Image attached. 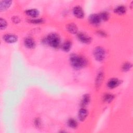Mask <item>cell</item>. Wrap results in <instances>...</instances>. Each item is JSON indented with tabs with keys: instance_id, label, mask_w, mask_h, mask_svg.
<instances>
[{
	"instance_id": "obj_1",
	"label": "cell",
	"mask_w": 133,
	"mask_h": 133,
	"mask_svg": "<svg viewBox=\"0 0 133 133\" xmlns=\"http://www.w3.org/2000/svg\"><path fill=\"white\" fill-rule=\"evenodd\" d=\"M70 61L72 66L77 69L83 68L87 63V61L84 57L75 54H72L70 56Z\"/></svg>"
},
{
	"instance_id": "obj_2",
	"label": "cell",
	"mask_w": 133,
	"mask_h": 133,
	"mask_svg": "<svg viewBox=\"0 0 133 133\" xmlns=\"http://www.w3.org/2000/svg\"><path fill=\"white\" fill-rule=\"evenodd\" d=\"M44 42L54 48H57L60 44V38L56 33H50L47 36Z\"/></svg>"
},
{
	"instance_id": "obj_3",
	"label": "cell",
	"mask_w": 133,
	"mask_h": 133,
	"mask_svg": "<svg viewBox=\"0 0 133 133\" xmlns=\"http://www.w3.org/2000/svg\"><path fill=\"white\" fill-rule=\"evenodd\" d=\"M93 54L95 59L98 61H103L105 57V51L100 46L95 47L94 49Z\"/></svg>"
},
{
	"instance_id": "obj_4",
	"label": "cell",
	"mask_w": 133,
	"mask_h": 133,
	"mask_svg": "<svg viewBox=\"0 0 133 133\" xmlns=\"http://www.w3.org/2000/svg\"><path fill=\"white\" fill-rule=\"evenodd\" d=\"M89 22L94 25H99L101 21V19L99 15V14H92L89 17Z\"/></svg>"
},
{
	"instance_id": "obj_5",
	"label": "cell",
	"mask_w": 133,
	"mask_h": 133,
	"mask_svg": "<svg viewBox=\"0 0 133 133\" xmlns=\"http://www.w3.org/2000/svg\"><path fill=\"white\" fill-rule=\"evenodd\" d=\"M77 38L81 42L86 44L90 43L91 41V38L90 36L83 32L77 33Z\"/></svg>"
},
{
	"instance_id": "obj_6",
	"label": "cell",
	"mask_w": 133,
	"mask_h": 133,
	"mask_svg": "<svg viewBox=\"0 0 133 133\" xmlns=\"http://www.w3.org/2000/svg\"><path fill=\"white\" fill-rule=\"evenodd\" d=\"M73 13L78 18H82L84 16V12L82 8L79 6H76L73 8Z\"/></svg>"
},
{
	"instance_id": "obj_7",
	"label": "cell",
	"mask_w": 133,
	"mask_h": 133,
	"mask_svg": "<svg viewBox=\"0 0 133 133\" xmlns=\"http://www.w3.org/2000/svg\"><path fill=\"white\" fill-rule=\"evenodd\" d=\"M3 39L7 43H14L17 41L18 37L14 34H7L3 36Z\"/></svg>"
},
{
	"instance_id": "obj_8",
	"label": "cell",
	"mask_w": 133,
	"mask_h": 133,
	"mask_svg": "<svg viewBox=\"0 0 133 133\" xmlns=\"http://www.w3.org/2000/svg\"><path fill=\"white\" fill-rule=\"evenodd\" d=\"M24 46L28 48H33L35 46V42L34 40L30 37H26L24 40Z\"/></svg>"
},
{
	"instance_id": "obj_9",
	"label": "cell",
	"mask_w": 133,
	"mask_h": 133,
	"mask_svg": "<svg viewBox=\"0 0 133 133\" xmlns=\"http://www.w3.org/2000/svg\"><path fill=\"white\" fill-rule=\"evenodd\" d=\"M120 84V81L116 78L110 79L107 83L108 87L110 89H113L118 86Z\"/></svg>"
},
{
	"instance_id": "obj_10",
	"label": "cell",
	"mask_w": 133,
	"mask_h": 133,
	"mask_svg": "<svg viewBox=\"0 0 133 133\" xmlns=\"http://www.w3.org/2000/svg\"><path fill=\"white\" fill-rule=\"evenodd\" d=\"M87 114H88V111H87L86 109H85L84 108H81L79 111H78V119L81 121H83L85 120V119L86 118V117L87 116Z\"/></svg>"
},
{
	"instance_id": "obj_11",
	"label": "cell",
	"mask_w": 133,
	"mask_h": 133,
	"mask_svg": "<svg viewBox=\"0 0 133 133\" xmlns=\"http://www.w3.org/2000/svg\"><path fill=\"white\" fill-rule=\"evenodd\" d=\"M11 3L10 1H2L0 3V10L3 11L9 7Z\"/></svg>"
},
{
	"instance_id": "obj_12",
	"label": "cell",
	"mask_w": 133,
	"mask_h": 133,
	"mask_svg": "<svg viewBox=\"0 0 133 133\" xmlns=\"http://www.w3.org/2000/svg\"><path fill=\"white\" fill-rule=\"evenodd\" d=\"M114 11L115 13L121 15L124 14L126 11V8L123 5H119L115 8Z\"/></svg>"
},
{
	"instance_id": "obj_13",
	"label": "cell",
	"mask_w": 133,
	"mask_h": 133,
	"mask_svg": "<svg viewBox=\"0 0 133 133\" xmlns=\"http://www.w3.org/2000/svg\"><path fill=\"white\" fill-rule=\"evenodd\" d=\"M25 14L32 18H35L39 15V11L36 9H28L25 11Z\"/></svg>"
},
{
	"instance_id": "obj_14",
	"label": "cell",
	"mask_w": 133,
	"mask_h": 133,
	"mask_svg": "<svg viewBox=\"0 0 133 133\" xmlns=\"http://www.w3.org/2000/svg\"><path fill=\"white\" fill-rule=\"evenodd\" d=\"M90 96L88 94H86V95H84L83 97H82V99L81 100V105L84 108V107L86 106L90 102Z\"/></svg>"
},
{
	"instance_id": "obj_15",
	"label": "cell",
	"mask_w": 133,
	"mask_h": 133,
	"mask_svg": "<svg viewBox=\"0 0 133 133\" xmlns=\"http://www.w3.org/2000/svg\"><path fill=\"white\" fill-rule=\"evenodd\" d=\"M66 29L70 33L72 34H75L77 32V28L76 25L72 23L68 24L66 25Z\"/></svg>"
},
{
	"instance_id": "obj_16",
	"label": "cell",
	"mask_w": 133,
	"mask_h": 133,
	"mask_svg": "<svg viewBox=\"0 0 133 133\" xmlns=\"http://www.w3.org/2000/svg\"><path fill=\"white\" fill-rule=\"evenodd\" d=\"M103 74L102 72H100L98 73L96 79V85L97 87H99V86H100V84H101V82L102 81L103 79Z\"/></svg>"
},
{
	"instance_id": "obj_17",
	"label": "cell",
	"mask_w": 133,
	"mask_h": 133,
	"mask_svg": "<svg viewBox=\"0 0 133 133\" xmlns=\"http://www.w3.org/2000/svg\"><path fill=\"white\" fill-rule=\"evenodd\" d=\"M71 47V43L69 41L65 42L62 45V49L65 51H68L70 50Z\"/></svg>"
},
{
	"instance_id": "obj_18",
	"label": "cell",
	"mask_w": 133,
	"mask_h": 133,
	"mask_svg": "<svg viewBox=\"0 0 133 133\" xmlns=\"http://www.w3.org/2000/svg\"><path fill=\"white\" fill-rule=\"evenodd\" d=\"M68 126L72 128H76L77 126V123L76 121L73 118H70L68 122Z\"/></svg>"
},
{
	"instance_id": "obj_19",
	"label": "cell",
	"mask_w": 133,
	"mask_h": 133,
	"mask_svg": "<svg viewBox=\"0 0 133 133\" xmlns=\"http://www.w3.org/2000/svg\"><path fill=\"white\" fill-rule=\"evenodd\" d=\"M114 97V95L110 94H107L104 96V100L107 102H110L113 100Z\"/></svg>"
},
{
	"instance_id": "obj_20",
	"label": "cell",
	"mask_w": 133,
	"mask_h": 133,
	"mask_svg": "<svg viewBox=\"0 0 133 133\" xmlns=\"http://www.w3.org/2000/svg\"><path fill=\"white\" fill-rule=\"evenodd\" d=\"M101 20H104V21H107L109 19V14L107 12V11H103L101 13H100L99 14Z\"/></svg>"
},
{
	"instance_id": "obj_21",
	"label": "cell",
	"mask_w": 133,
	"mask_h": 133,
	"mask_svg": "<svg viewBox=\"0 0 133 133\" xmlns=\"http://www.w3.org/2000/svg\"><path fill=\"white\" fill-rule=\"evenodd\" d=\"M132 67V65L130 63H125L123 64V65L122 66V70L124 71H128L129 70H130V69Z\"/></svg>"
},
{
	"instance_id": "obj_22",
	"label": "cell",
	"mask_w": 133,
	"mask_h": 133,
	"mask_svg": "<svg viewBox=\"0 0 133 133\" xmlns=\"http://www.w3.org/2000/svg\"><path fill=\"white\" fill-rule=\"evenodd\" d=\"M0 24H1V30L5 29L6 28V27L7 26L6 21L2 18L0 19Z\"/></svg>"
},
{
	"instance_id": "obj_23",
	"label": "cell",
	"mask_w": 133,
	"mask_h": 133,
	"mask_svg": "<svg viewBox=\"0 0 133 133\" xmlns=\"http://www.w3.org/2000/svg\"><path fill=\"white\" fill-rule=\"evenodd\" d=\"M29 22L32 23H35V24H38V23H42L44 22V20L42 19H30L29 20Z\"/></svg>"
},
{
	"instance_id": "obj_24",
	"label": "cell",
	"mask_w": 133,
	"mask_h": 133,
	"mask_svg": "<svg viewBox=\"0 0 133 133\" xmlns=\"http://www.w3.org/2000/svg\"><path fill=\"white\" fill-rule=\"evenodd\" d=\"M12 21L14 22L15 23H18L20 22V19L18 17H14L12 18Z\"/></svg>"
},
{
	"instance_id": "obj_25",
	"label": "cell",
	"mask_w": 133,
	"mask_h": 133,
	"mask_svg": "<svg viewBox=\"0 0 133 133\" xmlns=\"http://www.w3.org/2000/svg\"><path fill=\"white\" fill-rule=\"evenodd\" d=\"M35 125L37 127H38L39 126H41V122H40V120H39L38 118H37L35 121Z\"/></svg>"
},
{
	"instance_id": "obj_26",
	"label": "cell",
	"mask_w": 133,
	"mask_h": 133,
	"mask_svg": "<svg viewBox=\"0 0 133 133\" xmlns=\"http://www.w3.org/2000/svg\"><path fill=\"white\" fill-rule=\"evenodd\" d=\"M98 34H99V35H101L103 36H105V33H104V32H102V31H99V33H98Z\"/></svg>"
}]
</instances>
